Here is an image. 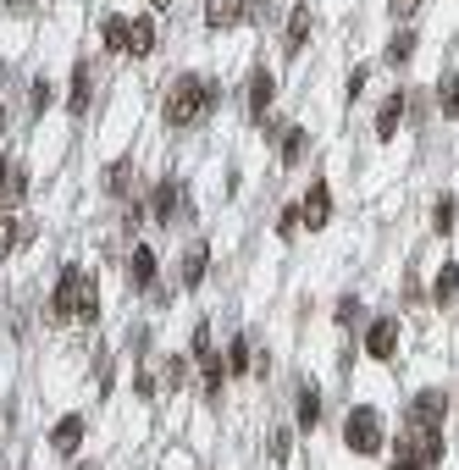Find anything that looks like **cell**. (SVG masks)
<instances>
[{
    "instance_id": "cell-8",
    "label": "cell",
    "mask_w": 459,
    "mask_h": 470,
    "mask_svg": "<svg viewBox=\"0 0 459 470\" xmlns=\"http://www.w3.org/2000/svg\"><path fill=\"white\" fill-rule=\"evenodd\" d=\"M244 12H249V0H205V23H211L216 34H222V28H238Z\"/></svg>"
},
{
    "instance_id": "cell-20",
    "label": "cell",
    "mask_w": 459,
    "mask_h": 470,
    "mask_svg": "<svg viewBox=\"0 0 459 470\" xmlns=\"http://www.w3.org/2000/svg\"><path fill=\"white\" fill-rule=\"evenodd\" d=\"M177 199H183V188H177V183H161V188H155V222H172Z\"/></svg>"
},
{
    "instance_id": "cell-38",
    "label": "cell",
    "mask_w": 459,
    "mask_h": 470,
    "mask_svg": "<svg viewBox=\"0 0 459 470\" xmlns=\"http://www.w3.org/2000/svg\"><path fill=\"white\" fill-rule=\"evenodd\" d=\"M393 470H410V465H393Z\"/></svg>"
},
{
    "instance_id": "cell-31",
    "label": "cell",
    "mask_w": 459,
    "mask_h": 470,
    "mask_svg": "<svg viewBox=\"0 0 459 470\" xmlns=\"http://www.w3.org/2000/svg\"><path fill=\"white\" fill-rule=\"evenodd\" d=\"M387 6H393V17H415V12H421V0H387Z\"/></svg>"
},
{
    "instance_id": "cell-16",
    "label": "cell",
    "mask_w": 459,
    "mask_h": 470,
    "mask_svg": "<svg viewBox=\"0 0 459 470\" xmlns=\"http://www.w3.org/2000/svg\"><path fill=\"white\" fill-rule=\"evenodd\" d=\"M127 272H134V288H150V283H155V255H150V249H134Z\"/></svg>"
},
{
    "instance_id": "cell-15",
    "label": "cell",
    "mask_w": 459,
    "mask_h": 470,
    "mask_svg": "<svg viewBox=\"0 0 459 470\" xmlns=\"http://www.w3.org/2000/svg\"><path fill=\"white\" fill-rule=\"evenodd\" d=\"M304 150H310V133H304V127H288V133H283V166H299Z\"/></svg>"
},
{
    "instance_id": "cell-4",
    "label": "cell",
    "mask_w": 459,
    "mask_h": 470,
    "mask_svg": "<svg viewBox=\"0 0 459 470\" xmlns=\"http://www.w3.org/2000/svg\"><path fill=\"white\" fill-rule=\"evenodd\" d=\"M443 415H448V398L437 387H426V393H415V405H410V432H437Z\"/></svg>"
},
{
    "instance_id": "cell-13",
    "label": "cell",
    "mask_w": 459,
    "mask_h": 470,
    "mask_svg": "<svg viewBox=\"0 0 459 470\" xmlns=\"http://www.w3.org/2000/svg\"><path fill=\"white\" fill-rule=\"evenodd\" d=\"M205 265H211L205 244H194V249L183 255V288H200V283H205Z\"/></svg>"
},
{
    "instance_id": "cell-3",
    "label": "cell",
    "mask_w": 459,
    "mask_h": 470,
    "mask_svg": "<svg viewBox=\"0 0 459 470\" xmlns=\"http://www.w3.org/2000/svg\"><path fill=\"white\" fill-rule=\"evenodd\" d=\"M344 443H349L354 454H382V415H376L371 405H354L349 421H344Z\"/></svg>"
},
{
    "instance_id": "cell-30",
    "label": "cell",
    "mask_w": 459,
    "mask_h": 470,
    "mask_svg": "<svg viewBox=\"0 0 459 470\" xmlns=\"http://www.w3.org/2000/svg\"><path fill=\"white\" fill-rule=\"evenodd\" d=\"M28 100H34V111H45V105H50V84H45V78H39V84H34V89H28Z\"/></svg>"
},
{
    "instance_id": "cell-29",
    "label": "cell",
    "mask_w": 459,
    "mask_h": 470,
    "mask_svg": "<svg viewBox=\"0 0 459 470\" xmlns=\"http://www.w3.org/2000/svg\"><path fill=\"white\" fill-rule=\"evenodd\" d=\"M127 177H134V172H127V161H116V166L105 172V188H111V194H122V188H127Z\"/></svg>"
},
{
    "instance_id": "cell-26",
    "label": "cell",
    "mask_w": 459,
    "mask_h": 470,
    "mask_svg": "<svg viewBox=\"0 0 459 470\" xmlns=\"http://www.w3.org/2000/svg\"><path fill=\"white\" fill-rule=\"evenodd\" d=\"M415 55V34H399V39H387V61H410Z\"/></svg>"
},
{
    "instance_id": "cell-37",
    "label": "cell",
    "mask_w": 459,
    "mask_h": 470,
    "mask_svg": "<svg viewBox=\"0 0 459 470\" xmlns=\"http://www.w3.org/2000/svg\"><path fill=\"white\" fill-rule=\"evenodd\" d=\"M0 133H6V111H0Z\"/></svg>"
},
{
    "instance_id": "cell-22",
    "label": "cell",
    "mask_w": 459,
    "mask_h": 470,
    "mask_svg": "<svg viewBox=\"0 0 459 470\" xmlns=\"http://www.w3.org/2000/svg\"><path fill=\"white\" fill-rule=\"evenodd\" d=\"M84 105H89V73L78 66V73H73V95H67V111H73V116H84Z\"/></svg>"
},
{
    "instance_id": "cell-34",
    "label": "cell",
    "mask_w": 459,
    "mask_h": 470,
    "mask_svg": "<svg viewBox=\"0 0 459 470\" xmlns=\"http://www.w3.org/2000/svg\"><path fill=\"white\" fill-rule=\"evenodd\" d=\"M272 459H277V465L288 459V432H277V437H272Z\"/></svg>"
},
{
    "instance_id": "cell-36",
    "label": "cell",
    "mask_w": 459,
    "mask_h": 470,
    "mask_svg": "<svg viewBox=\"0 0 459 470\" xmlns=\"http://www.w3.org/2000/svg\"><path fill=\"white\" fill-rule=\"evenodd\" d=\"M150 6H155V12H166V6H172V0H150Z\"/></svg>"
},
{
    "instance_id": "cell-32",
    "label": "cell",
    "mask_w": 459,
    "mask_h": 470,
    "mask_svg": "<svg viewBox=\"0 0 459 470\" xmlns=\"http://www.w3.org/2000/svg\"><path fill=\"white\" fill-rule=\"evenodd\" d=\"M194 355H211V326H194Z\"/></svg>"
},
{
    "instance_id": "cell-12",
    "label": "cell",
    "mask_w": 459,
    "mask_h": 470,
    "mask_svg": "<svg viewBox=\"0 0 459 470\" xmlns=\"http://www.w3.org/2000/svg\"><path fill=\"white\" fill-rule=\"evenodd\" d=\"M23 183H28V177H23L17 161H12V166H0V211H12L17 199H23Z\"/></svg>"
},
{
    "instance_id": "cell-7",
    "label": "cell",
    "mask_w": 459,
    "mask_h": 470,
    "mask_svg": "<svg viewBox=\"0 0 459 470\" xmlns=\"http://www.w3.org/2000/svg\"><path fill=\"white\" fill-rule=\"evenodd\" d=\"M78 443H84V415H61V421H55V432H50V448H55L61 459H73V454H78Z\"/></svg>"
},
{
    "instance_id": "cell-18",
    "label": "cell",
    "mask_w": 459,
    "mask_h": 470,
    "mask_svg": "<svg viewBox=\"0 0 459 470\" xmlns=\"http://www.w3.org/2000/svg\"><path fill=\"white\" fill-rule=\"evenodd\" d=\"M454 294H459V265L448 260V265H443V272H437V283H432V299H437V305H448Z\"/></svg>"
},
{
    "instance_id": "cell-2",
    "label": "cell",
    "mask_w": 459,
    "mask_h": 470,
    "mask_svg": "<svg viewBox=\"0 0 459 470\" xmlns=\"http://www.w3.org/2000/svg\"><path fill=\"white\" fill-rule=\"evenodd\" d=\"M55 315L95 321V277L84 272V265H61V277H55Z\"/></svg>"
},
{
    "instance_id": "cell-25",
    "label": "cell",
    "mask_w": 459,
    "mask_h": 470,
    "mask_svg": "<svg viewBox=\"0 0 459 470\" xmlns=\"http://www.w3.org/2000/svg\"><path fill=\"white\" fill-rule=\"evenodd\" d=\"M200 360H205V393L216 398V387H222V376H227V365H222L216 355H200Z\"/></svg>"
},
{
    "instance_id": "cell-6",
    "label": "cell",
    "mask_w": 459,
    "mask_h": 470,
    "mask_svg": "<svg viewBox=\"0 0 459 470\" xmlns=\"http://www.w3.org/2000/svg\"><path fill=\"white\" fill-rule=\"evenodd\" d=\"M365 355L371 360H393V355H399V321H371V332H365Z\"/></svg>"
},
{
    "instance_id": "cell-27",
    "label": "cell",
    "mask_w": 459,
    "mask_h": 470,
    "mask_svg": "<svg viewBox=\"0 0 459 470\" xmlns=\"http://www.w3.org/2000/svg\"><path fill=\"white\" fill-rule=\"evenodd\" d=\"M227 371H249V338H233V355H227Z\"/></svg>"
},
{
    "instance_id": "cell-33",
    "label": "cell",
    "mask_w": 459,
    "mask_h": 470,
    "mask_svg": "<svg viewBox=\"0 0 459 470\" xmlns=\"http://www.w3.org/2000/svg\"><path fill=\"white\" fill-rule=\"evenodd\" d=\"M288 233H299V205H288V211H283V238H288Z\"/></svg>"
},
{
    "instance_id": "cell-17",
    "label": "cell",
    "mask_w": 459,
    "mask_h": 470,
    "mask_svg": "<svg viewBox=\"0 0 459 470\" xmlns=\"http://www.w3.org/2000/svg\"><path fill=\"white\" fill-rule=\"evenodd\" d=\"M294 415H299V426H304V432H310V426L321 421V393H315V387H304V393H299V405H294Z\"/></svg>"
},
{
    "instance_id": "cell-9",
    "label": "cell",
    "mask_w": 459,
    "mask_h": 470,
    "mask_svg": "<svg viewBox=\"0 0 459 470\" xmlns=\"http://www.w3.org/2000/svg\"><path fill=\"white\" fill-rule=\"evenodd\" d=\"M155 50V23L150 17H127V55H150Z\"/></svg>"
},
{
    "instance_id": "cell-11",
    "label": "cell",
    "mask_w": 459,
    "mask_h": 470,
    "mask_svg": "<svg viewBox=\"0 0 459 470\" xmlns=\"http://www.w3.org/2000/svg\"><path fill=\"white\" fill-rule=\"evenodd\" d=\"M17 244H28V222H17L12 211H0V260L17 255Z\"/></svg>"
},
{
    "instance_id": "cell-35",
    "label": "cell",
    "mask_w": 459,
    "mask_h": 470,
    "mask_svg": "<svg viewBox=\"0 0 459 470\" xmlns=\"http://www.w3.org/2000/svg\"><path fill=\"white\" fill-rule=\"evenodd\" d=\"M6 6H12V12H28V6H34V0H6Z\"/></svg>"
},
{
    "instance_id": "cell-21",
    "label": "cell",
    "mask_w": 459,
    "mask_h": 470,
    "mask_svg": "<svg viewBox=\"0 0 459 470\" xmlns=\"http://www.w3.org/2000/svg\"><path fill=\"white\" fill-rule=\"evenodd\" d=\"M437 100H443V116L454 122V116H459V73H448V78L437 84Z\"/></svg>"
},
{
    "instance_id": "cell-1",
    "label": "cell",
    "mask_w": 459,
    "mask_h": 470,
    "mask_svg": "<svg viewBox=\"0 0 459 470\" xmlns=\"http://www.w3.org/2000/svg\"><path fill=\"white\" fill-rule=\"evenodd\" d=\"M216 100H222L216 84H205V78H183V84L172 89V100H166V122H172V127H194Z\"/></svg>"
},
{
    "instance_id": "cell-14",
    "label": "cell",
    "mask_w": 459,
    "mask_h": 470,
    "mask_svg": "<svg viewBox=\"0 0 459 470\" xmlns=\"http://www.w3.org/2000/svg\"><path fill=\"white\" fill-rule=\"evenodd\" d=\"M272 95H277V84H272V73H254V78H249V111H254V116H266V105H272Z\"/></svg>"
},
{
    "instance_id": "cell-19",
    "label": "cell",
    "mask_w": 459,
    "mask_h": 470,
    "mask_svg": "<svg viewBox=\"0 0 459 470\" xmlns=\"http://www.w3.org/2000/svg\"><path fill=\"white\" fill-rule=\"evenodd\" d=\"M310 23H315L310 6H294V17H288V50H299V45L310 39Z\"/></svg>"
},
{
    "instance_id": "cell-10",
    "label": "cell",
    "mask_w": 459,
    "mask_h": 470,
    "mask_svg": "<svg viewBox=\"0 0 459 470\" xmlns=\"http://www.w3.org/2000/svg\"><path fill=\"white\" fill-rule=\"evenodd\" d=\"M399 122H404V95L393 89V95L382 100V116H376V139H393V133H399Z\"/></svg>"
},
{
    "instance_id": "cell-23",
    "label": "cell",
    "mask_w": 459,
    "mask_h": 470,
    "mask_svg": "<svg viewBox=\"0 0 459 470\" xmlns=\"http://www.w3.org/2000/svg\"><path fill=\"white\" fill-rule=\"evenodd\" d=\"M105 50H127V17H105Z\"/></svg>"
},
{
    "instance_id": "cell-39",
    "label": "cell",
    "mask_w": 459,
    "mask_h": 470,
    "mask_svg": "<svg viewBox=\"0 0 459 470\" xmlns=\"http://www.w3.org/2000/svg\"><path fill=\"white\" fill-rule=\"evenodd\" d=\"M0 78H6V73H0Z\"/></svg>"
},
{
    "instance_id": "cell-5",
    "label": "cell",
    "mask_w": 459,
    "mask_h": 470,
    "mask_svg": "<svg viewBox=\"0 0 459 470\" xmlns=\"http://www.w3.org/2000/svg\"><path fill=\"white\" fill-rule=\"evenodd\" d=\"M294 205H299V222H304V227H326V216H333V188H326V183H310V194L294 199Z\"/></svg>"
},
{
    "instance_id": "cell-28",
    "label": "cell",
    "mask_w": 459,
    "mask_h": 470,
    "mask_svg": "<svg viewBox=\"0 0 459 470\" xmlns=\"http://www.w3.org/2000/svg\"><path fill=\"white\" fill-rule=\"evenodd\" d=\"M432 227H437V233H448V227H454V199H437V211H432Z\"/></svg>"
},
{
    "instance_id": "cell-24",
    "label": "cell",
    "mask_w": 459,
    "mask_h": 470,
    "mask_svg": "<svg viewBox=\"0 0 459 470\" xmlns=\"http://www.w3.org/2000/svg\"><path fill=\"white\" fill-rule=\"evenodd\" d=\"M183 376H188V365H183V360H177V355H172V360H166V365H161V376H155V382H161V387H172V393H177V387H183Z\"/></svg>"
}]
</instances>
